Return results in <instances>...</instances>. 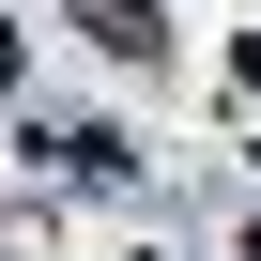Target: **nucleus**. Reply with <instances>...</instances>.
Segmentation results:
<instances>
[{"label": "nucleus", "instance_id": "f03ea898", "mask_svg": "<svg viewBox=\"0 0 261 261\" xmlns=\"http://www.w3.org/2000/svg\"><path fill=\"white\" fill-rule=\"evenodd\" d=\"M0 92H16V31H0Z\"/></svg>", "mask_w": 261, "mask_h": 261}, {"label": "nucleus", "instance_id": "f257e3e1", "mask_svg": "<svg viewBox=\"0 0 261 261\" xmlns=\"http://www.w3.org/2000/svg\"><path fill=\"white\" fill-rule=\"evenodd\" d=\"M92 46H123V62H154V0H92Z\"/></svg>", "mask_w": 261, "mask_h": 261}]
</instances>
